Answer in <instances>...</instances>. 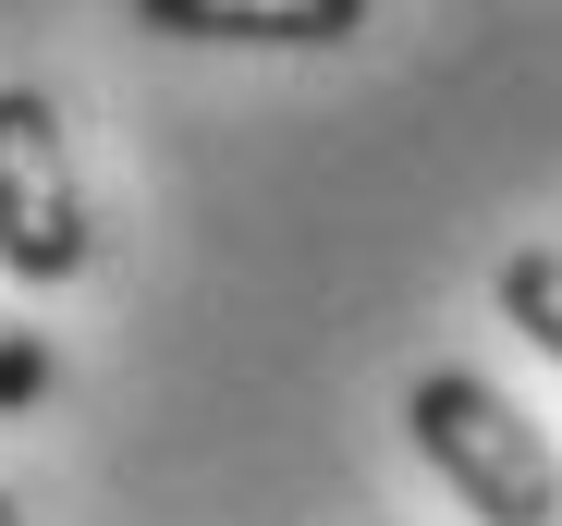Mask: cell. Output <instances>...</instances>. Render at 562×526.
Wrapping results in <instances>:
<instances>
[{
  "label": "cell",
  "mask_w": 562,
  "mask_h": 526,
  "mask_svg": "<svg viewBox=\"0 0 562 526\" xmlns=\"http://www.w3.org/2000/svg\"><path fill=\"white\" fill-rule=\"evenodd\" d=\"M404 428L428 478L477 514V526H562V454L526 404H502L477 368H416L404 380Z\"/></svg>",
  "instance_id": "obj_1"
},
{
  "label": "cell",
  "mask_w": 562,
  "mask_h": 526,
  "mask_svg": "<svg viewBox=\"0 0 562 526\" xmlns=\"http://www.w3.org/2000/svg\"><path fill=\"white\" fill-rule=\"evenodd\" d=\"M0 270L37 294L86 270V171L37 86H0Z\"/></svg>",
  "instance_id": "obj_2"
},
{
  "label": "cell",
  "mask_w": 562,
  "mask_h": 526,
  "mask_svg": "<svg viewBox=\"0 0 562 526\" xmlns=\"http://www.w3.org/2000/svg\"><path fill=\"white\" fill-rule=\"evenodd\" d=\"M135 25L209 37V49H342L367 0H135Z\"/></svg>",
  "instance_id": "obj_3"
},
{
  "label": "cell",
  "mask_w": 562,
  "mask_h": 526,
  "mask_svg": "<svg viewBox=\"0 0 562 526\" xmlns=\"http://www.w3.org/2000/svg\"><path fill=\"white\" fill-rule=\"evenodd\" d=\"M502 318L538 343V356H562V245H514L502 257Z\"/></svg>",
  "instance_id": "obj_4"
},
{
  "label": "cell",
  "mask_w": 562,
  "mask_h": 526,
  "mask_svg": "<svg viewBox=\"0 0 562 526\" xmlns=\"http://www.w3.org/2000/svg\"><path fill=\"white\" fill-rule=\"evenodd\" d=\"M37 392H49V343L25 318H0V416H25Z\"/></svg>",
  "instance_id": "obj_5"
},
{
  "label": "cell",
  "mask_w": 562,
  "mask_h": 526,
  "mask_svg": "<svg viewBox=\"0 0 562 526\" xmlns=\"http://www.w3.org/2000/svg\"><path fill=\"white\" fill-rule=\"evenodd\" d=\"M0 526H25V514H13V490H0Z\"/></svg>",
  "instance_id": "obj_6"
}]
</instances>
